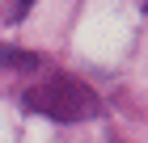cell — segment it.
I'll use <instances>...</instances> for the list:
<instances>
[{
  "label": "cell",
  "mask_w": 148,
  "mask_h": 143,
  "mask_svg": "<svg viewBox=\"0 0 148 143\" xmlns=\"http://www.w3.org/2000/svg\"><path fill=\"white\" fill-rule=\"evenodd\" d=\"M21 105L55 122H85L97 114V97L89 93V84H80L72 76H51L42 84H30L21 93Z\"/></svg>",
  "instance_id": "cell-1"
},
{
  "label": "cell",
  "mask_w": 148,
  "mask_h": 143,
  "mask_svg": "<svg viewBox=\"0 0 148 143\" xmlns=\"http://www.w3.org/2000/svg\"><path fill=\"white\" fill-rule=\"evenodd\" d=\"M0 63L13 67V72H30V67H38V59L30 51H17V46H0Z\"/></svg>",
  "instance_id": "cell-2"
}]
</instances>
